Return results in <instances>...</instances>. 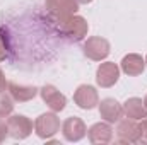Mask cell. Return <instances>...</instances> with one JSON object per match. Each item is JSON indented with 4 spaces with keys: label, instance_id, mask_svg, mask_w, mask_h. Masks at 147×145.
Wrapping results in <instances>:
<instances>
[{
    "label": "cell",
    "instance_id": "1",
    "mask_svg": "<svg viewBox=\"0 0 147 145\" xmlns=\"http://www.w3.org/2000/svg\"><path fill=\"white\" fill-rule=\"evenodd\" d=\"M57 22H58L60 34H63L69 41H80V39L86 38L87 31H89L87 21L80 15H75V14L57 19Z\"/></svg>",
    "mask_w": 147,
    "mask_h": 145
},
{
    "label": "cell",
    "instance_id": "2",
    "mask_svg": "<svg viewBox=\"0 0 147 145\" xmlns=\"http://www.w3.org/2000/svg\"><path fill=\"white\" fill-rule=\"evenodd\" d=\"M58 130H60V119L55 114V111L39 114L34 121V132L43 140H50L51 137H55L58 133Z\"/></svg>",
    "mask_w": 147,
    "mask_h": 145
},
{
    "label": "cell",
    "instance_id": "3",
    "mask_svg": "<svg viewBox=\"0 0 147 145\" xmlns=\"http://www.w3.org/2000/svg\"><path fill=\"white\" fill-rule=\"evenodd\" d=\"M82 51H84V55L89 60L101 62V60L108 58V55L111 51V46L108 43V39L99 38V36H92V38H87V41L82 46Z\"/></svg>",
    "mask_w": 147,
    "mask_h": 145
},
{
    "label": "cell",
    "instance_id": "4",
    "mask_svg": "<svg viewBox=\"0 0 147 145\" xmlns=\"http://www.w3.org/2000/svg\"><path fill=\"white\" fill-rule=\"evenodd\" d=\"M7 128H9V137L16 140H24L33 133V123L29 118L22 114H14L7 119Z\"/></svg>",
    "mask_w": 147,
    "mask_h": 145
},
{
    "label": "cell",
    "instance_id": "5",
    "mask_svg": "<svg viewBox=\"0 0 147 145\" xmlns=\"http://www.w3.org/2000/svg\"><path fill=\"white\" fill-rule=\"evenodd\" d=\"M116 138L121 144L140 142V126H139L137 119H132V118L120 119L118 126H116Z\"/></svg>",
    "mask_w": 147,
    "mask_h": 145
},
{
    "label": "cell",
    "instance_id": "6",
    "mask_svg": "<svg viewBox=\"0 0 147 145\" xmlns=\"http://www.w3.org/2000/svg\"><path fill=\"white\" fill-rule=\"evenodd\" d=\"M74 103L80 109H94L99 104V96H98L96 87L87 85V84L79 85L74 92Z\"/></svg>",
    "mask_w": 147,
    "mask_h": 145
},
{
    "label": "cell",
    "instance_id": "7",
    "mask_svg": "<svg viewBox=\"0 0 147 145\" xmlns=\"http://www.w3.org/2000/svg\"><path fill=\"white\" fill-rule=\"evenodd\" d=\"M39 96H41L43 103L51 109V111H55V113L63 111L65 106H67V97H65L55 85H51V84L43 85V87L39 89Z\"/></svg>",
    "mask_w": 147,
    "mask_h": 145
},
{
    "label": "cell",
    "instance_id": "8",
    "mask_svg": "<svg viewBox=\"0 0 147 145\" xmlns=\"http://www.w3.org/2000/svg\"><path fill=\"white\" fill-rule=\"evenodd\" d=\"M62 135L67 142H79L82 140L86 135H87V128H86V123L77 118V116H70L63 121L62 125Z\"/></svg>",
    "mask_w": 147,
    "mask_h": 145
},
{
    "label": "cell",
    "instance_id": "9",
    "mask_svg": "<svg viewBox=\"0 0 147 145\" xmlns=\"http://www.w3.org/2000/svg\"><path fill=\"white\" fill-rule=\"evenodd\" d=\"M120 79V67L115 62H105L96 70V82L99 87H113Z\"/></svg>",
    "mask_w": 147,
    "mask_h": 145
},
{
    "label": "cell",
    "instance_id": "10",
    "mask_svg": "<svg viewBox=\"0 0 147 145\" xmlns=\"http://www.w3.org/2000/svg\"><path fill=\"white\" fill-rule=\"evenodd\" d=\"M45 5L55 19H62L67 15H72L79 10V2L77 0H45Z\"/></svg>",
    "mask_w": 147,
    "mask_h": 145
},
{
    "label": "cell",
    "instance_id": "11",
    "mask_svg": "<svg viewBox=\"0 0 147 145\" xmlns=\"http://www.w3.org/2000/svg\"><path fill=\"white\" fill-rule=\"evenodd\" d=\"M99 114H101V118H103L105 121H108V123H116V121H120L121 116H123V106H121L116 99L106 97V99H103V101L99 103Z\"/></svg>",
    "mask_w": 147,
    "mask_h": 145
},
{
    "label": "cell",
    "instance_id": "12",
    "mask_svg": "<svg viewBox=\"0 0 147 145\" xmlns=\"http://www.w3.org/2000/svg\"><path fill=\"white\" fill-rule=\"evenodd\" d=\"M87 137H89V142L91 144H110L111 138H113V128H111V123L108 121H99V123H94L89 130H87Z\"/></svg>",
    "mask_w": 147,
    "mask_h": 145
},
{
    "label": "cell",
    "instance_id": "13",
    "mask_svg": "<svg viewBox=\"0 0 147 145\" xmlns=\"http://www.w3.org/2000/svg\"><path fill=\"white\" fill-rule=\"evenodd\" d=\"M120 68H121L123 73H127V75H130V77H137V75H140V73L144 72V68H146V60H144L140 55H137V53H128V55H125V56L121 58Z\"/></svg>",
    "mask_w": 147,
    "mask_h": 145
},
{
    "label": "cell",
    "instance_id": "14",
    "mask_svg": "<svg viewBox=\"0 0 147 145\" xmlns=\"http://www.w3.org/2000/svg\"><path fill=\"white\" fill-rule=\"evenodd\" d=\"M7 91L16 103H28V101L34 99L36 94L39 92V89H36L34 85H19L14 82L7 85Z\"/></svg>",
    "mask_w": 147,
    "mask_h": 145
},
{
    "label": "cell",
    "instance_id": "15",
    "mask_svg": "<svg viewBox=\"0 0 147 145\" xmlns=\"http://www.w3.org/2000/svg\"><path fill=\"white\" fill-rule=\"evenodd\" d=\"M123 114H127V118L140 121L142 118L147 116V106L144 104V101L139 99V97H128L123 103Z\"/></svg>",
    "mask_w": 147,
    "mask_h": 145
},
{
    "label": "cell",
    "instance_id": "16",
    "mask_svg": "<svg viewBox=\"0 0 147 145\" xmlns=\"http://www.w3.org/2000/svg\"><path fill=\"white\" fill-rule=\"evenodd\" d=\"M14 103L16 101L12 99L10 94H7L5 91L0 92V118H5L14 111Z\"/></svg>",
    "mask_w": 147,
    "mask_h": 145
},
{
    "label": "cell",
    "instance_id": "17",
    "mask_svg": "<svg viewBox=\"0 0 147 145\" xmlns=\"http://www.w3.org/2000/svg\"><path fill=\"white\" fill-rule=\"evenodd\" d=\"M139 126H140V142H147V116L140 119Z\"/></svg>",
    "mask_w": 147,
    "mask_h": 145
},
{
    "label": "cell",
    "instance_id": "18",
    "mask_svg": "<svg viewBox=\"0 0 147 145\" xmlns=\"http://www.w3.org/2000/svg\"><path fill=\"white\" fill-rule=\"evenodd\" d=\"M9 137V128H7V121L0 119V144Z\"/></svg>",
    "mask_w": 147,
    "mask_h": 145
},
{
    "label": "cell",
    "instance_id": "19",
    "mask_svg": "<svg viewBox=\"0 0 147 145\" xmlns=\"http://www.w3.org/2000/svg\"><path fill=\"white\" fill-rule=\"evenodd\" d=\"M7 85H9V82H7L5 75H3L2 68H0V92H2V91H5V89H7Z\"/></svg>",
    "mask_w": 147,
    "mask_h": 145
},
{
    "label": "cell",
    "instance_id": "20",
    "mask_svg": "<svg viewBox=\"0 0 147 145\" xmlns=\"http://www.w3.org/2000/svg\"><path fill=\"white\" fill-rule=\"evenodd\" d=\"M5 55H7V50H5V44H3V41L0 38V62L5 58Z\"/></svg>",
    "mask_w": 147,
    "mask_h": 145
},
{
    "label": "cell",
    "instance_id": "21",
    "mask_svg": "<svg viewBox=\"0 0 147 145\" xmlns=\"http://www.w3.org/2000/svg\"><path fill=\"white\" fill-rule=\"evenodd\" d=\"M77 2H79V3H91L92 0H77Z\"/></svg>",
    "mask_w": 147,
    "mask_h": 145
},
{
    "label": "cell",
    "instance_id": "22",
    "mask_svg": "<svg viewBox=\"0 0 147 145\" xmlns=\"http://www.w3.org/2000/svg\"><path fill=\"white\" fill-rule=\"evenodd\" d=\"M144 104H146V106H147V96H146V99H144Z\"/></svg>",
    "mask_w": 147,
    "mask_h": 145
},
{
    "label": "cell",
    "instance_id": "23",
    "mask_svg": "<svg viewBox=\"0 0 147 145\" xmlns=\"http://www.w3.org/2000/svg\"><path fill=\"white\" fill-rule=\"evenodd\" d=\"M146 67H147V56H146Z\"/></svg>",
    "mask_w": 147,
    "mask_h": 145
}]
</instances>
